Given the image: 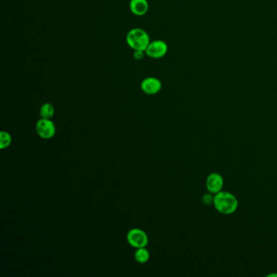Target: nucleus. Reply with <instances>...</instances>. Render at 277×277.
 Returning a JSON list of instances; mask_svg holds the SVG:
<instances>
[{"mask_svg": "<svg viewBox=\"0 0 277 277\" xmlns=\"http://www.w3.org/2000/svg\"><path fill=\"white\" fill-rule=\"evenodd\" d=\"M145 52L150 58L160 59L168 52V45L163 40L151 41Z\"/></svg>", "mask_w": 277, "mask_h": 277, "instance_id": "7ed1b4c3", "label": "nucleus"}, {"mask_svg": "<svg viewBox=\"0 0 277 277\" xmlns=\"http://www.w3.org/2000/svg\"><path fill=\"white\" fill-rule=\"evenodd\" d=\"M213 204L219 213L230 215L236 212L238 207V201L231 193L220 191L215 194Z\"/></svg>", "mask_w": 277, "mask_h": 277, "instance_id": "f257e3e1", "label": "nucleus"}, {"mask_svg": "<svg viewBox=\"0 0 277 277\" xmlns=\"http://www.w3.org/2000/svg\"><path fill=\"white\" fill-rule=\"evenodd\" d=\"M36 129L39 136L43 138H50L56 134V127L53 122L50 121V119L43 118L38 121Z\"/></svg>", "mask_w": 277, "mask_h": 277, "instance_id": "20e7f679", "label": "nucleus"}, {"mask_svg": "<svg viewBox=\"0 0 277 277\" xmlns=\"http://www.w3.org/2000/svg\"><path fill=\"white\" fill-rule=\"evenodd\" d=\"M127 239L132 246L136 248H142L146 246L148 243V237L146 233L138 229H134L129 231L127 236Z\"/></svg>", "mask_w": 277, "mask_h": 277, "instance_id": "39448f33", "label": "nucleus"}, {"mask_svg": "<svg viewBox=\"0 0 277 277\" xmlns=\"http://www.w3.org/2000/svg\"><path fill=\"white\" fill-rule=\"evenodd\" d=\"M129 9L131 13L137 16L146 15L149 10V3L147 0H130Z\"/></svg>", "mask_w": 277, "mask_h": 277, "instance_id": "6e6552de", "label": "nucleus"}, {"mask_svg": "<svg viewBox=\"0 0 277 277\" xmlns=\"http://www.w3.org/2000/svg\"><path fill=\"white\" fill-rule=\"evenodd\" d=\"M12 138L10 134L7 132H1L0 133V149H5L11 144Z\"/></svg>", "mask_w": 277, "mask_h": 277, "instance_id": "9b49d317", "label": "nucleus"}, {"mask_svg": "<svg viewBox=\"0 0 277 277\" xmlns=\"http://www.w3.org/2000/svg\"><path fill=\"white\" fill-rule=\"evenodd\" d=\"M149 258H150V254H149L148 250L145 249V247L138 248L135 253V260L140 263H145L147 262Z\"/></svg>", "mask_w": 277, "mask_h": 277, "instance_id": "1a4fd4ad", "label": "nucleus"}, {"mask_svg": "<svg viewBox=\"0 0 277 277\" xmlns=\"http://www.w3.org/2000/svg\"><path fill=\"white\" fill-rule=\"evenodd\" d=\"M145 55H146V52L144 50H134V58L136 61L143 60Z\"/></svg>", "mask_w": 277, "mask_h": 277, "instance_id": "f8f14e48", "label": "nucleus"}, {"mask_svg": "<svg viewBox=\"0 0 277 277\" xmlns=\"http://www.w3.org/2000/svg\"><path fill=\"white\" fill-rule=\"evenodd\" d=\"M206 185L207 189L210 193L212 194H217L219 192L221 191L223 185H224V180L221 175L219 173L210 174L207 176V181H206Z\"/></svg>", "mask_w": 277, "mask_h": 277, "instance_id": "0eeeda50", "label": "nucleus"}, {"mask_svg": "<svg viewBox=\"0 0 277 277\" xmlns=\"http://www.w3.org/2000/svg\"><path fill=\"white\" fill-rule=\"evenodd\" d=\"M161 88V81L154 77H149L141 81V91L149 95L156 94L157 93H159Z\"/></svg>", "mask_w": 277, "mask_h": 277, "instance_id": "423d86ee", "label": "nucleus"}, {"mask_svg": "<svg viewBox=\"0 0 277 277\" xmlns=\"http://www.w3.org/2000/svg\"><path fill=\"white\" fill-rule=\"evenodd\" d=\"M55 109L50 104H44L40 109V114L42 118L50 119L54 116Z\"/></svg>", "mask_w": 277, "mask_h": 277, "instance_id": "9d476101", "label": "nucleus"}, {"mask_svg": "<svg viewBox=\"0 0 277 277\" xmlns=\"http://www.w3.org/2000/svg\"><path fill=\"white\" fill-rule=\"evenodd\" d=\"M126 43L134 50H146L151 43L148 33L143 29L134 28L126 35Z\"/></svg>", "mask_w": 277, "mask_h": 277, "instance_id": "f03ea898", "label": "nucleus"}, {"mask_svg": "<svg viewBox=\"0 0 277 277\" xmlns=\"http://www.w3.org/2000/svg\"><path fill=\"white\" fill-rule=\"evenodd\" d=\"M213 201H214V198H212L211 194H206L203 197V202L205 204H211Z\"/></svg>", "mask_w": 277, "mask_h": 277, "instance_id": "ddd939ff", "label": "nucleus"}]
</instances>
